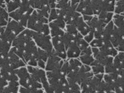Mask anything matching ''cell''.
<instances>
[{
	"label": "cell",
	"mask_w": 124,
	"mask_h": 93,
	"mask_svg": "<svg viewBox=\"0 0 124 93\" xmlns=\"http://www.w3.org/2000/svg\"><path fill=\"white\" fill-rule=\"evenodd\" d=\"M48 18L39 14L35 9L29 17L26 28L43 35H50Z\"/></svg>",
	"instance_id": "6da1fadb"
},
{
	"label": "cell",
	"mask_w": 124,
	"mask_h": 93,
	"mask_svg": "<svg viewBox=\"0 0 124 93\" xmlns=\"http://www.w3.org/2000/svg\"><path fill=\"white\" fill-rule=\"evenodd\" d=\"M46 76L54 93H63L69 89L66 77L61 71H46Z\"/></svg>",
	"instance_id": "7a4b0ae2"
},
{
	"label": "cell",
	"mask_w": 124,
	"mask_h": 93,
	"mask_svg": "<svg viewBox=\"0 0 124 93\" xmlns=\"http://www.w3.org/2000/svg\"><path fill=\"white\" fill-rule=\"evenodd\" d=\"M15 72L19 79V84L21 87L27 89L43 88L41 84L32 77L25 66L15 69Z\"/></svg>",
	"instance_id": "3957f363"
},
{
	"label": "cell",
	"mask_w": 124,
	"mask_h": 93,
	"mask_svg": "<svg viewBox=\"0 0 124 93\" xmlns=\"http://www.w3.org/2000/svg\"><path fill=\"white\" fill-rule=\"evenodd\" d=\"M25 28L16 21L9 18L5 31L0 39L4 41L12 44L14 40Z\"/></svg>",
	"instance_id": "277c9868"
},
{
	"label": "cell",
	"mask_w": 124,
	"mask_h": 93,
	"mask_svg": "<svg viewBox=\"0 0 124 93\" xmlns=\"http://www.w3.org/2000/svg\"><path fill=\"white\" fill-rule=\"evenodd\" d=\"M27 68L32 77L41 84L44 92L46 93H54L49 83L45 70L38 67L30 66H27Z\"/></svg>",
	"instance_id": "5b68a950"
},
{
	"label": "cell",
	"mask_w": 124,
	"mask_h": 93,
	"mask_svg": "<svg viewBox=\"0 0 124 93\" xmlns=\"http://www.w3.org/2000/svg\"><path fill=\"white\" fill-rule=\"evenodd\" d=\"M38 47L33 40L27 43L23 53V60L28 66L38 67L37 57Z\"/></svg>",
	"instance_id": "8992f818"
},
{
	"label": "cell",
	"mask_w": 124,
	"mask_h": 93,
	"mask_svg": "<svg viewBox=\"0 0 124 93\" xmlns=\"http://www.w3.org/2000/svg\"><path fill=\"white\" fill-rule=\"evenodd\" d=\"M34 10L32 7H21L9 13V18L16 21L26 28L29 17Z\"/></svg>",
	"instance_id": "52a82bcc"
},
{
	"label": "cell",
	"mask_w": 124,
	"mask_h": 93,
	"mask_svg": "<svg viewBox=\"0 0 124 93\" xmlns=\"http://www.w3.org/2000/svg\"><path fill=\"white\" fill-rule=\"evenodd\" d=\"M32 39L39 48L49 53H51L53 50L52 37L50 35H46L33 31Z\"/></svg>",
	"instance_id": "ba28073f"
},
{
	"label": "cell",
	"mask_w": 124,
	"mask_h": 93,
	"mask_svg": "<svg viewBox=\"0 0 124 93\" xmlns=\"http://www.w3.org/2000/svg\"><path fill=\"white\" fill-rule=\"evenodd\" d=\"M104 74L94 75L89 82L81 89V93H100Z\"/></svg>",
	"instance_id": "9c48e42d"
},
{
	"label": "cell",
	"mask_w": 124,
	"mask_h": 93,
	"mask_svg": "<svg viewBox=\"0 0 124 93\" xmlns=\"http://www.w3.org/2000/svg\"><path fill=\"white\" fill-rule=\"evenodd\" d=\"M110 41L118 52H124V30L114 25Z\"/></svg>",
	"instance_id": "30bf717a"
},
{
	"label": "cell",
	"mask_w": 124,
	"mask_h": 93,
	"mask_svg": "<svg viewBox=\"0 0 124 93\" xmlns=\"http://www.w3.org/2000/svg\"><path fill=\"white\" fill-rule=\"evenodd\" d=\"M64 61L58 56L53 50L49 54L46 64L45 71H61Z\"/></svg>",
	"instance_id": "8fae6325"
},
{
	"label": "cell",
	"mask_w": 124,
	"mask_h": 93,
	"mask_svg": "<svg viewBox=\"0 0 124 93\" xmlns=\"http://www.w3.org/2000/svg\"><path fill=\"white\" fill-rule=\"evenodd\" d=\"M53 50L58 56L64 60H67L66 50L62 37H52Z\"/></svg>",
	"instance_id": "7c38bea8"
},
{
	"label": "cell",
	"mask_w": 124,
	"mask_h": 93,
	"mask_svg": "<svg viewBox=\"0 0 124 93\" xmlns=\"http://www.w3.org/2000/svg\"><path fill=\"white\" fill-rule=\"evenodd\" d=\"M87 23L91 31L94 33V38H101L106 25L101 22L96 16H93L91 20Z\"/></svg>",
	"instance_id": "4fadbf2b"
},
{
	"label": "cell",
	"mask_w": 124,
	"mask_h": 93,
	"mask_svg": "<svg viewBox=\"0 0 124 93\" xmlns=\"http://www.w3.org/2000/svg\"><path fill=\"white\" fill-rule=\"evenodd\" d=\"M76 11L82 16H94L91 0H81L77 6Z\"/></svg>",
	"instance_id": "5bb4252c"
},
{
	"label": "cell",
	"mask_w": 124,
	"mask_h": 93,
	"mask_svg": "<svg viewBox=\"0 0 124 93\" xmlns=\"http://www.w3.org/2000/svg\"><path fill=\"white\" fill-rule=\"evenodd\" d=\"M8 56L9 67L12 69L15 70L26 66L27 64L23 60L11 50L8 53Z\"/></svg>",
	"instance_id": "9a60e30c"
},
{
	"label": "cell",
	"mask_w": 124,
	"mask_h": 93,
	"mask_svg": "<svg viewBox=\"0 0 124 93\" xmlns=\"http://www.w3.org/2000/svg\"><path fill=\"white\" fill-rule=\"evenodd\" d=\"M92 48L95 60L104 66L111 64L113 62V57L105 55L100 51L98 48L92 47Z\"/></svg>",
	"instance_id": "2e32d148"
},
{
	"label": "cell",
	"mask_w": 124,
	"mask_h": 93,
	"mask_svg": "<svg viewBox=\"0 0 124 93\" xmlns=\"http://www.w3.org/2000/svg\"><path fill=\"white\" fill-rule=\"evenodd\" d=\"M78 58L82 64L90 66L95 60L93 54L92 47L90 46L81 52V55Z\"/></svg>",
	"instance_id": "e0dca14e"
},
{
	"label": "cell",
	"mask_w": 124,
	"mask_h": 93,
	"mask_svg": "<svg viewBox=\"0 0 124 93\" xmlns=\"http://www.w3.org/2000/svg\"><path fill=\"white\" fill-rule=\"evenodd\" d=\"M0 75L8 83L19 81L15 70L9 67L1 68Z\"/></svg>",
	"instance_id": "ac0fdd59"
},
{
	"label": "cell",
	"mask_w": 124,
	"mask_h": 93,
	"mask_svg": "<svg viewBox=\"0 0 124 93\" xmlns=\"http://www.w3.org/2000/svg\"><path fill=\"white\" fill-rule=\"evenodd\" d=\"M98 48L103 55L113 58L116 56L118 53L110 41H106L101 47Z\"/></svg>",
	"instance_id": "d6986e66"
},
{
	"label": "cell",
	"mask_w": 124,
	"mask_h": 93,
	"mask_svg": "<svg viewBox=\"0 0 124 93\" xmlns=\"http://www.w3.org/2000/svg\"><path fill=\"white\" fill-rule=\"evenodd\" d=\"M76 26L78 32L84 37L91 31L88 24L84 21L82 15L79 17L75 22Z\"/></svg>",
	"instance_id": "ffe728a7"
},
{
	"label": "cell",
	"mask_w": 124,
	"mask_h": 93,
	"mask_svg": "<svg viewBox=\"0 0 124 93\" xmlns=\"http://www.w3.org/2000/svg\"><path fill=\"white\" fill-rule=\"evenodd\" d=\"M102 11L114 12L116 0H98Z\"/></svg>",
	"instance_id": "44dd1931"
},
{
	"label": "cell",
	"mask_w": 124,
	"mask_h": 93,
	"mask_svg": "<svg viewBox=\"0 0 124 93\" xmlns=\"http://www.w3.org/2000/svg\"><path fill=\"white\" fill-rule=\"evenodd\" d=\"M81 53L76 43L71 44L66 49L67 59L78 58Z\"/></svg>",
	"instance_id": "7402d4cb"
},
{
	"label": "cell",
	"mask_w": 124,
	"mask_h": 93,
	"mask_svg": "<svg viewBox=\"0 0 124 93\" xmlns=\"http://www.w3.org/2000/svg\"><path fill=\"white\" fill-rule=\"evenodd\" d=\"M120 76H121L114 74H104L103 80L111 90L114 91V88Z\"/></svg>",
	"instance_id": "603a6c76"
},
{
	"label": "cell",
	"mask_w": 124,
	"mask_h": 93,
	"mask_svg": "<svg viewBox=\"0 0 124 93\" xmlns=\"http://www.w3.org/2000/svg\"><path fill=\"white\" fill-rule=\"evenodd\" d=\"M105 73L114 74L121 76H124V69L117 67L113 63L105 67Z\"/></svg>",
	"instance_id": "cb8c5ba5"
},
{
	"label": "cell",
	"mask_w": 124,
	"mask_h": 93,
	"mask_svg": "<svg viewBox=\"0 0 124 93\" xmlns=\"http://www.w3.org/2000/svg\"><path fill=\"white\" fill-rule=\"evenodd\" d=\"M114 14L113 12L102 11L97 17L101 22L106 25L112 21Z\"/></svg>",
	"instance_id": "d4e9b609"
},
{
	"label": "cell",
	"mask_w": 124,
	"mask_h": 93,
	"mask_svg": "<svg viewBox=\"0 0 124 93\" xmlns=\"http://www.w3.org/2000/svg\"><path fill=\"white\" fill-rule=\"evenodd\" d=\"M19 85L18 82H9L8 85L3 90L1 93H18Z\"/></svg>",
	"instance_id": "484cf974"
},
{
	"label": "cell",
	"mask_w": 124,
	"mask_h": 93,
	"mask_svg": "<svg viewBox=\"0 0 124 93\" xmlns=\"http://www.w3.org/2000/svg\"><path fill=\"white\" fill-rule=\"evenodd\" d=\"M90 66L91 67L92 72L94 75L105 74V67L96 60H94Z\"/></svg>",
	"instance_id": "4316f807"
},
{
	"label": "cell",
	"mask_w": 124,
	"mask_h": 93,
	"mask_svg": "<svg viewBox=\"0 0 124 93\" xmlns=\"http://www.w3.org/2000/svg\"><path fill=\"white\" fill-rule=\"evenodd\" d=\"M67 59L68 60L69 63L70 69V72L69 74L77 71L83 65L79 58Z\"/></svg>",
	"instance_id": "83f0119b"
},
{
	"label": "cell",
	"mask_w": 124,
	"mask_h": 93,
	"mask_svg": "<svg viewBox=\"0 0 124 93\" xmlns=\"http://www.w3.org/2000/svg\"><path fill=\"white\" fill-rule=\"evenodd\" d=\"M112 21L116 27L124 30V15L114 14Z\"/></svg>",
	"instance_id": "f1b7e54d"
},
{
	"label": "cell",
	"mask_w": 124,
	"mask_h": 93,
	"mask_svg": "<svg viewBox=\"0 0 124 93\" xmlns=\"http://www.w3.org/2000/svg\"><path fill=\"white\" fill-rule=\"evenodd\" d=\"M21 6V0H10L6 4L7 9L9 13L19 8Z\"/></svg>",
	"instance_id": "f546056e"
},
{
	"label": "cell",
	"mask_w": 124,
	"mask_h": 93,
	"mask_svg": "<svg viewBox=\"0 0 124 93\" xmlns=\"http://www.w3.org/2000/svg\"><path fill=\"white\" fill-rule=\"evenodd\" d=\"M113 63L117 67L124 69V52H118L114 58Z\"/></svg>",
	"instance_id": "4dcf8cb0"
},
{
	"label": "cell",
	"mask_w": 124,
	"mask_h": 93,
	"mask_svg": "<svg viewBox=\"0 0 124 93\" xmlns=\"http://www.w3.org/2000/svg\"><path fill=\"white\" fill-rule=\"evenodd\" d=\"M58 19H61L60 9L57 8L51 9L48 18L49 22Z\"/></svg>",
	"instance_id": "1f68e13d"
},
{
	"label": "cell",
	"mask_w": 124,
	"mask_h": 93,
	"mask_svg": "<svg viewBox=\"0 0 124 93\" xmlns=\"http://www.w3.org/2000/svg\"><path fill=\"white\" fill-rule=\"evenodd\" d=\"M50 53L38 47L37 54V61H43L46 63Z\"/></svg>",
	"instance_id": "d6a6232c"
},
{
	"label": "cell",
	"mask_w": 124,
	"mask_h": 93,
	"mask_svg": "<svg viewBox=\"0 0 124 93\" xmlns=\"http://www.w3.org/2000/svg\"><path fill=\"white\" fill-rule=\"evenodd\" d=\"M114 13L115 14L124 15V0L116 1Z\"/></svg>",
	"instance_id": "836d02e7"
},
{
	"label": "cell",
	"mask_w": 124,
	"mask_h": 93,
	"mask_svg": "<svg viewBox=\"0 0 124 93\" xmlns=\"http://www.w3.org/2000/svg\"><path fill=\"white\" fill-rule=\"evenodd\" d=\"M116 93H124V76H120L114 88Z\"/></svg>",
	"instance_id": "e575fe53"
},
{
	"label": "cell",
	"mask_w": 124,
	"mask_h": 93,
	"mask_svg": "<svg viewBox=\"0 0 124 93\" xmlns=\"http://www.w3.org/2000/svg\"><path fill=\"white\" fill-rule=\"evenodd\" d=\"M11 47L12 44L1 40L0 42V53H8L10 51Z\"/></svg>",
	"instance_id": "d590c367"
},
{
	"label": "cell",
	"mask_w": 124,
	"mask_h": 93,
	"mask_svg": "<svg viewBox=\"0 0 124 93\" xmlns=\"http://www.w3.org/2000/svg\"><path fill=\"white\" fill-rule=\"evenodd\" d=\"M65 31V33L74 36H78L80 34L76 26L72 25H66Z\"/></svg>",
	"instance_id": "8d00e7d4"
},
{
	"label": "cell",
	"mask_w": 124,
	"mask_h": 93,
	"mask_svg": "<svg viewBox=\"0 0 124 93\" xmlns=\"http://www.w3.org/2000/svg\"><path fill=\"white\" fill-rule=\"evenodd\" d=\"M68 80V79H67ZM69 89L72 93H81L80 85L76 83L68 80Z\"/></svg>",
	"instance_id": "74e56055"
},
{
	"label": "cell",
	"mask_w": 124,
	"mask_h": 93,
	"mask_svg": "<svg viewBox=\"0 0 124 93\" xmlns=\"http://www.w3.org/2000/svg\"><path fill=\"white\" fill-rule=\"evenodd\" d=\"M8 53L6 54L0 53V66L1 68L9 67L8 58Z\"/></svg>",
	"instance_id": "f35d334b"
},
{
	"label": "cell",
	"mask_w": 124,
	"mask_h": 93,
	"mask_svg": "<svg viewBox=\"0 0 124 93\" xmlns=\"http://www.w3.org/2000/svg\"><path fill=\"white\" fill-rule=\"evenodd\" d=\"M44 90L43 88L41 89H27L20 86L19 89V93H44Z\"/></svg>",
	"instance_id": "ab89813d"
},
{
	"label": "cell",
	"mask_w": 124,
	"mask_h": 93,
	"mask_svg": "<svg viewBox=\"0 0 124 93\" xmlns=\"http://www.w3.org/2000/svg\"><path fill=\"white\" fill-rule=\"evenodd\" d=\"M76 43L81 52L90 46L89 44L85 40L84 37L78 39Z\"/></svg>",
	"instance_id": "60d3db41"
},
{
	"label": "cell",
	"mask_w": 124,
	"mask_h": 93,
	"mask_svg": "<svg viewBox=\"0 0 124 93\" xmlns=\"http://www.w3.org/2000/svg\"><path fill=\"white\" fill-rule=\"evenodd\" d=\"M0 17L8 21L9 19V13L7 9L6 4L0 5Z\"/></svg>",
	"instance_id": "b9f144b4"
},
{
	"label": "cell",
	"mask_w": 124,
	"mask_h": 93,
	"mask_svg": "<svg viewBox=\"0 0 124 93\" xmlns=\"http://www.w3.org/2000/svg\"><path fill=\"white\" fill-rule=\"evenodd\" d=\"M56 8L63 9L71 5L70 0H57Z\"/></svg>",
	"instance_id": "7bdbcfd3"
},
{
	"label": "cell",
	"mask_w": 124,
	"mask_h": 93,
	"mask_svg": "<svg viewBox=\"0 0 124 93\" xmlns=\"http://www.w3.org/2000/svg\"><path fill=\"white\" fill-rule=\"evenodd\" d=\"M9 83L0 75V93H1L3 90L6 87Z\"/></svg>",
	"instance_id": "ee69618b"
},
{
	"label": "cell",
	"mask_w": 124,
	"mask_h": 93,
	"mask_svg": "<svg viewBox=\"0 0 124 93\" xmlns=\"http://www.w3.org/2000/svg\"><path fill=\"white\" fill-rule=\"evenodd\" d=\"M84 38L87 43L90 44V43L94 39V33L91 31L88 34L84 37Z\"/></svg>",
	"instance_id": "f6af8a7d"
},
{
	"label": "cell",
	"mask_w": 124,
	"mask_h": 93,
	"mask_svg": "<svg viewBox=\"0 0 124 93\" xmlns=\"http://www.w3.org/2000/svg\"><path fill=\"white\" fill-rule=\"evenodd\" d=\"M48 0L49 5L51 9L56 8L57 3V0Z\"/></svg>",
	"instance_id": "bcb514c9"
},
{
	"label": "cell",
	"mask_w": 124,
	"mask_h": 93,
	"mask_svg": "<svg viewBox=\"0 0 124 93\" xmlns=\"http://www.w3.org/2000/svg\"><path fill=\"white\" fill-rule=\"evenodd\" d=\"M81 0H70L71 6L76 8L77 5Z\"/></svg>",
	"instance_id": "7dc6e473"
},
{
	"label": "cell",
	"mask_w": 124,
	"mask_h": 93,
	"mask_svg": "<svg viewBox=\"0 0 124 93\" xmlns=\"http://www.w3.org/2000/svg\"><path fill=\"white\" fill-rule=\"evenodd\" d=\"M102 93H116L114 91H105V92H103Z\"/></svg>",
	"instance_id": "c3c4849f"
},
{
	"label": "cell",
	"mask_w": 124,
	"mask_h": 93,
	"mask_svg": "<svg viewBox=\"0 0 124 93\" xmlns=\"http://www.w3.org/2000/svg\"><path fill=\"white\" fill-rule=\"evenodd\" d=\"M4 4H6L3 0H0V5H2Z\"/></svg>",
	"instance_id": "681fc988"
},
{
	"label": "cell",
	"mask_w": 124,
	"mask_h": 93,
	"mask_svg": "<svg viewBox=\"0 0 124 93\" xmlns=\"http://www.w3.org/2000/svg\"><path fill=\"white\" fill-rule=\"evenodd\" d=\"M5 2H6V3L7 4V3H8L9 1L10 0H3Z\"/></svg>",
	"instance_id": "f907efd6"
},
{
	"label": "cell",
	"mask_w": 124,
	"mask_h": 93,
	"mask_svg": "<svg viewBox=\"0 0 124 93\" xmlns=\"http://www.w3.org/2000/svg\"><path fill=\"white\" fill-rule=\"evenodd\" d=\"M1 39H0V42H1Z\"/></svg>",
	"instance_id": "816d5d0a"
},
{
	"label": "cell",
	"mask_w": 124,
	"mask_h": 93,
	"mask_svg": "<svg viewBox=\"0 0 124 93\" xmlns=\"http://www.w3.org/2000/svg\"><path fill=\"white\" fill-rule=\"evenodd\" d=\"M0 69H1V67H0Z\"/></svg>",
	"instance_id": "f5cc1de1"
},
{
	"label": "cell",
	"mask_w": 124,
	"mask_h": 93,
	"mask_svg": "<svg viewBox=\"0 0 124 93\" xmlns=\"http://www.w3.org/2000/svg\"><path fill=\"white\" fill-rule=\"evenodd\" d=\"M44 93H46V92H44Z\"/></svg>",
	"instance_id": "db71d44e"
}]
</instances>
